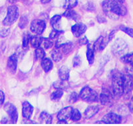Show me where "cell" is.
<instances>
[{"mask_svg": "<svg viewBox=\"0 0 133 126\" xmlns=\"http://www.w3.org/2000/svg\"><path fill=\"white\" fill-rule=\"evenodd\" d=\"M123 3L118 0H104L102 6L105 14L110 19L116 20L127 14V8Z\"/></svg>", "mask_w": 133, "mask_h": 126, "instance_id": "cell-1", "label": "cell"}, {"mask_svg": "<svg viewBox=\"0 0 133 126\" xmlns=\"http://www.w3.org/2000/svg\"><path fill=\"white\" fill-rule=\"evenodd\" d=\"M111 89L114 96L121 97L123 94V77L117 70L112 72Z\"/></svg>", "mask_w": 133, "mask_h": 126, "instance_id": "cell-2", "label": "cell"}, {"mask_svg": "<svg viewBox=\"0 0 133 126\" xmlns=\"http://www.w3.org/2000/svg\"><path fill=\"white\" fill-rule=\"evenodd\" d=\"M79 97L82 100L88 103L96 102L99 100L98 94L88 86H86L82 89L79 95Z\"/></svg>", "mask_w": 133, "mask_h": 126, "instance_id": "cell-3", "label": "cell"}, {"mask_svg": "<svg viewBox=\"0 0 133 126\" xmlns=\"http://www.w3.org/2000/svg\"><path fill=\"white\" fill-rule=\"evenodd\" d=\"M19 17V10L16 5H10L8 7L7 16L3 21V24L6 26L12 25L17 21Z\"/></svg>", "mask_w": 133, "mask_h": 126, "instance_id": "cell-4", "label": "cell"}, {"mask_svg": "<svg viewBox=\"0 0 133 126\" xmlns=\"http://www.w3.org/2000/svg\"><path fill=\"white\" fill-rule=\"evenodd\" d=\"M128 44L122 38H118L112 46V51L116 56L122 57L128 51Z\"/></svg>", "mask_w": 133, "mask_h": 126, "instance_id": "cell-5", "label": "cell"}, {"mask_svg": "<svg viewBox=\"0 0 133 126\" xmlns=\"http://www.w3.org/2000/svg\"><path fill=\"white\" fill-rule=\"evenodd\" d=\"M46 28V23L43 20H34L30 25V30L36 34L41 35Z\"/></svg>", "mask_w": 133, "mask_h": 126, "instance_id": "cell-6", "label": "cell"}, {"mask_svg": "<svg viewBox=\"0 0 133 126\" xmlns=\"http://www.w3.org/2000/svg\"><path fill=\"white\" fill-rule=\"evenodd\" d=\"M4 109L8 114L12 123H16L18 119V114L16 106L11 103H6L4 105Z\"/></svg>", "mask_w": 133, "mask_h": 126, "instance_id": "cell-7", "label": "cell"}, {"mask_svg": "<svg viewBox=\"0 0 133 126\" xmlns=\"http://www.w3.org/2000/svg\"><path fill=\"white\" fill-rule=\"evenodd\" d=\"M114 95L112 89L103 88L99 95V101L102 105H107L112 100Z\"/></svg>", "mask_w": 133, "mask_h": 126, "instance_id": "cell-8", "label": "cell"}, {"mask_svg": "<svg viewBox=\"0 0 133 126\" xmlns=\"http://www.w3.org/2000/svg\"><path fill=\"white\" fill-rule=\"evenodd\" d=\"M123 77V94H128L132 89V75L128 73L122 74Z\"/></svg>", "mask_w": 133, "mask_h": 126, "instance_id": "cell-9", "label": "cell"}, {"mask_svg": "<svg viewBox=\"0 0 133 126\" xmlns=\"http://www.w3.org/2000/svg\"><path fill=\"white\" fill-rule=\"evenodd\" d=\"M121 121H122V117L121 115L114 113H109L105 115L102 119V123H108V124L120 123H121Z\"/></svg>", "mask_w": 133, "mask_h": 126, "instance_id": "cell-10", "label": "cell"}, {"mask_svg": "<svg viewBox=\"0 0 133 126\" xmlns=\"http://www.w3.org/2000/svg\"><path fill=\"white\" fill-rule=\"evenodd\" d=\"M72 110H73V108L71 106H68V107H64V108L62 109L58 112V115H57V117H58V119L59 120V121L66 122L67 120L70 119Z\"/></svg>", "mask_w": 133, "mask_h": 126, "instance_id": "cell-11", "label": "cell"}, {"mask_svg": "<svg viewBox=\"0 0 133 126\" xmlns=\"http://www.w3.org/2000/svg\"><path fill=\"white\" fill-rule=\"evenodd\" d=\"M34 107L28 101H24L22 104V115L25 119H30L33 114Z\"/></svg>", "mask_w": 133, "mask_h": 126, "instance_id": "cell-12", "label": "cell"}, {"mask_svg": "<svg viewBox=\"0 0 133 126\" xmlns=\"http://www.w3.org/2000/svg\"><path fill=\"white\" fill-rule=\"evenodd\" d=\"M8 69L12 74L16 73L17 66V56L14 54L10 56L8 60Z\"/></svg>", "mask_w": 133, "mask_h": 126, "instance_id": "cell-13", "label": "cell"}, {"mask_svg": "<svg viewBox=\"0 0 133 126\" xmlns=\"http://www.w3.org/2000/svg\"><path fill=\"white\" fill-rule=\"evenodd\" d=\"M87 27L85 24H82V23H79V24H76L74 26H72L71 28V30H72V34H74L75 37H80V36L85 33Z\"/></svg>", "mask_w": 133, "mask_h": 126, "instance_id": "cell-14", "label": "cell"}, {"mask_svg": "<svg viewBox=\"0 0 133 126\" xmlns=\"http://www.w3.org/2000/svg\"><path fill=\"white\" fill-rule=\"evenodd\" d=\"M100 110V107L97 105L88 106L84 111V116L86 119H90L97 114Z\"/></svg>", "mask_w": 133, "mask_h": 126, "instance_id": "cell-15", "label": "cell"}, {"mask_svg": "<svg viewBox=\"0 0 133 126\" xmlns=\"http://www.w3.org/2000/svg\"><path fill=\"white\" fill-rule=\"evenodd\" d=\"M58 76L59 79L67 81L70 77V69L66 66H62L59 68L58 71Z\"/></svg>", "mask_w": 133, "mask_h": 126, "instance_id": "cell-16", "label": "cell"}, {"mask_svg": "<svg viewBox=\"0 0 133 126\" xmlns=\"http://www.w3.org/2000/svg\"><path fill=\"white\" fill-rule=\"evenodd\" d=\"M41 66H42L45 73H48L53 68V62L51 60V59L45 57L41 61Z\"/></svg>", "mask_w": 133, "mask_h": 126, "instance_id": "cell-17", "label": "cell"}, {"mask_svg": "<svg viewBox=\"0 0 133 126\" xmlns=\"http://www.w3.org/2000/svg\"><path fill=\"white\" fill-rule=\"evenodd\" d=\"M43 38L40 35L36 34V36H31L30 38V44L32 47L37 48L40 47L41 44L42 43Z\"/></svg>", "mask_w": 133, "mask_h": 126, "instance_id": "cell-18", "label": "cell"}, {"mask_svg": "<svg viewBox=\"0 0 133 126\" xmlns=\"http://www.w3.org/2000/svg\"><path fill=\"white\" fill-rule=\"evenodd\" d=\"M94 48L92 44H88L86 52V57L90 65L93 64L94 61Z\"/></svg>", "mask_w": 133, "mask_h": 126, "instance_id": "cell-19", "label": "cell"}, {"mask_svg": "<svg viewBox=\"0 0 133 126\" xmlns=\"http://www.w3.org/2000/svg\"><path fill=\"white\" fill-rule=\"evenodd\" d=\"M56 47L59 48L61 50L63 54H66L70 53L73 50V48H74V45H73V44L72 42H66L59 44V46H56Z\"/></svg>", "mask_w": 133, "mask_h": 126, "instance_id": "cell-20", "label": "cell"}, {"mask_svg": "<svg viewBox=\"0 0 133 126\" xmlns=\"http://www.w3.org/2000/svg\"><path fill=\"white\" fill-rule=\"evenodd\" d=\"M63 16L67 17L68 19L72 20L77 21L80 19V16H78V14L75 11L72 10V9L66 10V11L63 14Z\"/></svg>", "mask_w": 133, "mask_h": 126, "instance_id": "cell-21", "label": "cell"}, {"mask_svg": "<svg viewBox=\"0 0 133 126\" xmlns=\"http://www.w3.org/2000/svg\"><path fill=\"white\" fill-rule=\"evenodd\" d=\"M62 56L63 53L61 50L58 47L56 46V48L54 49L52 52V58L53 59V60L54 62H58L62 59Z\"/></svg>", "mask_w": 133, "mask_h": 126, "instance_id": "cell-22", "label": "cell"}, {"mask_svg": "<svg viewBox=\"0 0 133 126\" xmlns=\"http://www.w3.org/2000/svg\"><path fill=\"white\" fill-rule=\"evenodd\" d=\"M39 119L42 123H51L52 121V116L48 112L42 111L39 115Z\"/></svg>", "mask_w": 133, "mask_h": 126, "instance_id": "cell-23", "label": "cell"}, {"mask_svg": "<svg viewBox=\"0 0 133 126\" xmlns=\"http://www.w3.org/2000/svg\"><path fill=\"white\" fill-rule=\"evenodd\" d=\"M64 91L61 89H56L51 94V99L53 101H58L61 99L62 97L63 96Z\"/></svg>", "mask_w": 133, "mask_h": 126, "instance_id": "cell-24", "label": "cell"}, {"mask_svg": "<svg viewBox=\"0 0 133 126\" xmlns=\"http://www.w3.org/2000/svg\"><path fill=\"white\" fill-rule=\"evenodd\" d=\"M45 52L44 50L42 48L39 47L37 48L35 51V57L37 60L42 61V60L45 58Z\"/></svg>", "mask_w": 133, "mask_h": 126, "instance_id": "cell-25", "label": "cell"}, {"mask_svg": "<svg viewBox=\"0 0 133 126\" xmlns=\"http://www.w3.org/2000/svg\"><path fill=\"white\" fill-rule=\"evenodd\" d=\"M78 0H66L63 7L66 10H70L78 5Z\"/></svg>", "mask_w": 133, "mask_h": 126, "instance_id": "cell-26", "label": "cell"}, {"mask_svg": "<svg viewBox=\"0 0 133 126\" xmlns=\"http://www.w3.org/2000/svg\"><path fill=\"white\" fill-rule=\"evenodd\" d=\"M68 84L66 83V80H62L61 79H59V80H57L56 82L53 83V87L55 89H63L65 87H66Z\"/></svg>", "mask_w": 133, "mask_h": 126, "instance_id": "cell-27", "label": "cell"}, {"mask_svg": "<svg viewBox=\"0 0 133 126\" xmlns=\"http://www.w3.org/2000/svg\"><path fill=\"white\" fill-rule=\"evenodd\" d=\"M82 115L78 109H73L71 114L70 119L74 121H79L81 119Z\"/></svg>", "mask_w": 133, "mask_h": 126, "instance_id": "cell-28", "label": "cell"}, {"mask_svg": "<svg viewBox=\"0 0 133 126\" xmlns=\"http://www.w3.org/2000/svg\"><path fill=\"white\" fill-rule=\"evenodd\" d=\"M79 99V95L76 92H72L69 95V96L68 97V101L72 104L76 102Z\"/></svg>", "mask_w": 133, "mask_h": 126, "instance_id": "cell-29", "label": "cell"}, {"mask_svg": "<svg viewBox=\"0 0 133 126\" xmlns=\"http://www.w3.org/2000/svg\"><path fill=\"white\" fill-rule=\"evenodd\" d=\"M31 36L29 33H25L24 34V37H23V44H22V46H23L24 48H28Z\"/></svg>", "mask_w": 133, "mask_h": 126, "instance_id": "cell-30", "label": "cell"}, {"mask_svg": "<svg viewBox=\"0 0 133 126\" xmlns=\"http://www.w3.org/2000/svg\"><path fill=\"white\" fill-rule=\"evenodd\" d=\"M43 44H44V46L45 49H49L51 47H52L54 45V41L53 39L52 38H43Z\"/></svg>", "mask_w": 133, "mask_h": 126, "instance_id": "cell-31", "label": "cell"}, {"mask_svg": "<svg viewBox=\"0 0 133 126\" xmlns=\"http://www.w3.org/2000/svg\"><path fill=\"white\" fill-rule=\"evenodd\" d=\"M110 42L109 38L108 36H102V40H101V42H100V46H99V51H103L105 48L107 47V46L108 45V42Z\"/></svg>", "mask_w": 133, "mask_h": 126, "instance_id": "cell-32", "label": "cell"}, {"mask_svg": "<svg viewBox=\"0 0 133 126\" xmlns=\"http://www.w3.org/2000/svg\"><path fill=\"white\" fill-rule=\"evenodd\" d=\"M61 18L62 16H60V15H55V16H54L53 17L51 18V20H50V24H51L54 28H55L56 26L58 24V22L60 21Z\"/></svg>", "mask_w": 133, "mask_h": 126, "instance_id": "cell-33", "label": "cell"}, {"mask_svg": "<svg viewBox=\"0 0 133 126\" xmlns=\"http://www.w3.org/2000/svg\"><path fill=\"white\" fill-rule=\"evenodd\" d=\"M28 24V17L26 16H22V17L19 20V27L20 28L24 29L25 28V27L27 26Z\"/></svg>", "mask_w": 133, "mask_h": 126, "instance_id": "cell-34", "label": "cell"}, {"mask_svg": "<svg viewBox=\"0 0 133 126\" xmlns=\"http://www.w3.org/2000/svg\"><path fill=\"white\" fill-rule=\"evenodd\" d=\"M62 34H63V31H62V30H58V29L54 28L51 32L49 38H52V39H54V38H56L58 36H59Z\"/></svg>", "mask_w": 133, "mask_h": 126, "instance_id": "cell-35", "label": "cell"}, {"mask_svg": "<svg viewBox=\"0 0 133 126\" xmlns=\"http://www.w3.org/2000/svg\"><path fill=\"white\" fill-rule=\"evenodd\" d=\"M121 30L124 32V33L127 34H128L129 36L133 38V28H128V27H122Z\"/></svg>", "mask_w": 133, "mask_h": 126, "instance_id": "cell-36", "label": "cell"}, {"mask_svg": "<svg viewBox=\"0 0 133 126\" xmlns=\"http://www.w3.org/2000/svg\"><path fill=\"white\" fill-rule=\"evenodd\" d=\"M81 62L82 60L80 56H74V58H73V66H74V68L80 66V65H81Z\"/></svg>", "mask_w": 133, "mask_h": 126, "instance_id": "cell-37", "label": "cell"}, {"mask_svg": "<svg viewBox=\"0 0 133 126\" xmlns=\"http://www.w3.org/2000/svg\"><path fill=\"white\" fill-rule=\"evenodd\" d=\"M79 44L80 46H82V45H86V44H88V39L86 38V36H83L80 38L78 40Z\"/></svg>", "mask_w": 133, "mask_h": 126, "instance_id": "cell-38", "label": "cell"}, {"mask_svg": "<svg viewBox=\"0 0 133 126\" xmlns=\"http://www.w3.org/2000/svg\"><path fill=\"white\" fill-rule=\"evenodd\" d=\"M9 32H10V29H3V30H2L0 31V36L3 37V38H5L7 36H8Z\"/></svg>", "mask_w": 133, "mask_h": 126, "instance_id": "cell-39", "label": "cell"}, {"mask_svg": "<svg viewBox=\"0 0 133 126\" xmlns=\"http://www.w3.org/2000/svg\"><path fill=\"white\" fill-rule=\"evenodd\" d=\"M85 8L87 11H92L94 10V5H93V3H88L85 5Z\"/></svg>", "mask_w": 133, "mask_h": 126, "instance_id": "cell-40", "label": "cell"}, {"mask_svg": "<svg viewBox=\"0 0 133 126\" xmlns=\"http://www.w3.org/2000/svg\"><path fill=\"white\" fill-rule=\"evenodd\" d=\"M5 100V95L2 91H0V107L3 105Z\"/></svg>", "mask_w": 133, "mask_h": 126, "instance_id": "cell-41", "label": "cell"}, {"mask_svg": "<svg viewBox=\"0 0 133 126\" xmlns=\"http://www.w3.org/2000/svg\"><path fill=\"white\" fill-rule=\"evenodd\" d=\"M128 107H129V109H130V111L132 112V113H133V97H132L131 100H130V103H129Z\"/></svg>", "mask_w": 133, "mask_h": 126, "instance_id": "cell-42", "label": "cell"}, {"mask_svg": "<svg viewBox=\"0 0 133 126\" xmlns=\"http://www.w3.org/2000/svg\"><path fill=\"white\" fill-rule=\"evenodd\" d=\"M114 31H112L110 33V34L108 35V38H109V40L110 41H111L112 40L113 37H114Z\"/></svg>", "mask_w": 133, "mask_h": 126, "instance_id": "cell-43", "label": "cell"}, {"mask_svg": "<svg viewBox=\"0 0 133 126\" xmlns=\"http://www.w3.org/2000/svg\"><path fill=\"white\" fill-rule=\"evenodd\" d=\"M52 0H41V2L43 4H45V3H48L51 2Z\"/></svg>", "mask_w": 133, "mask_h": 126, "instance_id": "cell-44", "label": "cell"}, {"mask_svg": "<svg viewBox=\"0 0 133 126\" xmlns=\"http://www.w3.org/2000/svg\"><path fill=\"white\" fill-rule=\"evenodd\" d=\"M118 1H119V2H122V3H124V1H125V0H118Z\"/></svg>", "mask_w": 133, "mask_h": 126, "instance_id": "cell-45", "label": "cell"}, {"mask_svg": "<svg viewBox=\"0 0 133 126\" xmlns=\"http://www.w3.org/2000/svg\"><path fill=\"white\" fill-rule=\"evenodd\" d=\"M10 1L11 2H16V1H17V0H10Z\"/></svg>", "mask_w": 133, "mask_h": 126, "instance_id": "cell-46", "label": "cell"}, {"mask_svg": "<svg viewBox=\"0 0 133 126\" xmlns=\"http://www.w3.org/2000/svg\"><path fill=\"white\" fill-rule=\"evenodd\" d=\"M130 65H132V66H133V60H132V62H131V64H130Z\"/></svg>", "mask_w": 133, "mask_h": 126, "instance_id": "cell-47", "label": "cell"}, {"mask_svg": "<svg viewBox=\"0 0 133 126\" xmlns=\"http://www.w3.org/2000/svg\"><path fill=\"white\" fill-rule=\"evenodd\" d=\"M132 89H133V83H132Z\"/></svg>", "mask_w": 133, "mask_h": 126, "instance_id": "cell-48", "label": "cell"}, {"mask_svg": "<svg viewBox=\"0 0 133 126\" xmlns=\"http://www.w3.org/2000/svg\"><path fill=\"white\" fill-rule=\"evenodd\" d=\"M132 79H133V75H132Z\"/></svg>", "mask_w": 133, "mask_h": 126, "instance_id": "cell-49", "label": "cell"}]
</instances>
